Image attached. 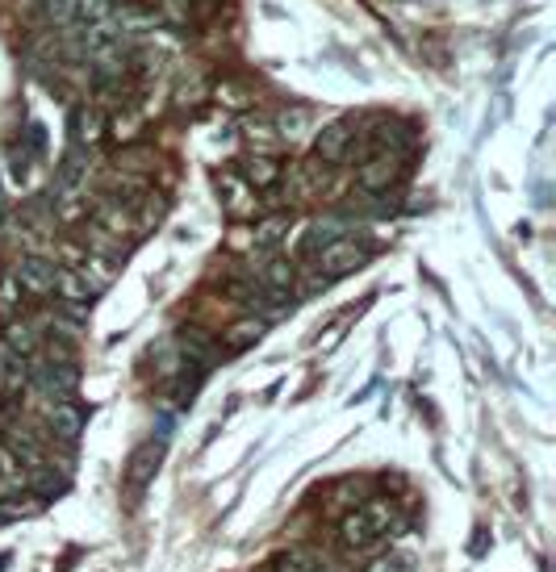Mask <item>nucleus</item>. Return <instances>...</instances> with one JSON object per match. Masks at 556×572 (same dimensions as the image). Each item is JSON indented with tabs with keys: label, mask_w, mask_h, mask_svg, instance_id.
I'll return each instance as SVG.
<instances>
[{
	"label": "nucleus",
	"mask_w": 556,
	"mask_h": 572,
	"mask_svg": "<svg viewBox=\"0 0 556 572\" xmlns=\"http://www.w3.org/2000/svg\"><path fill=\"white\" fill-rule=\"evenodd\" d=\"M281 176H285L281 163L268 159V155H256V159L247 163V172H243V180L256 188V193H268V188H276V184H281Z\"/></svg>",
	"instance_id": "nucleus-13"
},
{
	"label": "nucleus",
	"mask_w": 556,
	"mask_h": 572,
	"mask_svg": "<svg viewBox=\"0 0 556 572\" xmlns=\"http://www.w3.org/2000/svg\"><path fill=\"white\" fill-rule=\"evenodd\" d=\"M268 568L272 572H322V556L310 552V547H285V552L272 556Z\"/></svg>",
	"instance_id": "nucleus-12"
},
{
	"label": "nucleus",
	"mask_w": 556,
	"mask_h": 572,
	"mask_svg": "<svg viewBox=\"0 0 556 572\" xmlns=\"http://www.w3.org/2000/svg\"><path fill=\"white\" fill-rule=\"evenodd\" d=\"M13 280L21 293L30 297H55V280H59V264L51 255H21V264L13 268Z\"/></svg>",
	"instance_id": "nucleus-3"
},
{
	"label": "nucleus",
	"mask_w": 556,
	"mask_h": 572,
	"mask_svg": "<svg viewBox=\"0 0 556 572\" xmlns=\"http://www.w3.org/2000/svg\"><path fill=\"white\" fill-rule=\"evenodd\" d=\"M310 126V113L306 109H293V113H281V134L285 138H297V130Z\"/></svg>",
	"instance_id": "nucleus-17"
},
{
	"label": "nucleus",
	"mask_w": 556,
	"mask_h": 572,
	"mask_svg": "<svg viewBox=\"0 0 556 572\" xmlns=\"http://www.w3.org/2000/svg\"><path fill=\"white\" fill-rule=\"evenodd\" d=\"M373 243H364V238H335V243H327L318 255H314V268H318V276L322 280H339V276H347V272H356V268H364L368 259H373Z\"/></svg>",
	"instance_id": "nucleus-1"
},
{
	"label": "nucleus",
	"mask_w": 556,
	"mask_h": 572,
	"mask_svg": "<svg viewBox=\"0 0 556 572\" xmlns=\"http://www.w3.org/2000/svg\"><path fill=\"white\" fill-rule=\"evenodd\" d=\"M347 234V222L339 218V213H327V218H318L310 230H306V238H301V259H314L327 243H335V238H343Z\"/></svg>",
	"instance_id": "nucleus-8"
},
{
	"label": "nucleus",
	"mask_w": 556,
	"mask_h": 572,
	"mask_svg": "<svg viewBox=\"0 0 556 572\" xmlns=\"http://www.w3.org/2000/svg\"><path fill=\"white\" fill-rule=\"evenodd\" d=\"M159 456H164V447H159V443H147V447H138V456L130 460V489H143V485L151 481V472H155Z\"/></svg>",
	"instance_id": "nucleus-14"
},
{
	"label": "nucleus",
	"mask_w": 556,
	"mask_h": 572,
	"mask_svg": "<svg viewBox=\"0 0 556 572\" xmlns=\"http://www.w3.org/2000/svg\"><path fill=\"white\" fill-rule=\"evenodd\" d=\"M218 193H222V205H226V213L235 222H243V218H251V213H256V188H251L239 172H222L218 176Z\"/></svg>",
	"instance_id": "nucleus-6"
},
{
	"label": "nucleus",
	"mask_w": 556,
	"mask_h": 572,
	"mask_svg": "<svg viewBox=\"0 0 556 572\" xmlns=\"http://www.w3.org/2000/svg\"><path fill=\"white\" fill-rule=\"evenodd\" d=\"M256 572H272V568H256Z\"/></svg>",
	"instance_id": "nucleus-18"
},
{
	"label": "nucleus",
	"mask_w": 556,
	"mask_h": 572,
	"mask_svg": "<svg viewBox=\"0 0 556 572\" xmlns=\"http://www.w3.org/2000/svg\"><path fill=\"white\" fill-rule=\"evenodd\" d=\"M76 272L84 276V284H88V293H92V297H101V293L109 289V284L118 280V264H113V259H101V255H84Z\"/></svg>",
	"instance_id": "nucleus-10"
},
{
	"label": "nucleus",
	"mask_w": 556,
	"mask_h": 572,
	"mask_svg": "<svg viewBox=\"0 0 556 572\" xmlns=\"http://www.w3.org/2000/svg\"><path fill=\"white\" fill-rule=\"evenodd\" d=\"M42 13H46V21H51V26L67 30V26H72V21L80 17V0H42Z\"/></svg>",
	"instance_id": "nucleus-15"
},
{
	"label": "nucleus",
	"mask_w": 556,
	"mask_h": 572,
	"mask_svg": "<svg viewBox=\"0 0 556 572\" xmlns=\"http://www.w3.org/2000/svg\"><path fill=\"white\" fill-rule=\"evenodd\" d=\"M72 130H76V147H97L101 142V134H105V113L97 109V105H84V109H76V117H72Z\"/></svg>",
	"instance_id": "nucleus-11"
},
{
	"label": "nucleus",
	"mask_w": 556,
	"mask_h": 572,
	"mask_svg": "<svg viewBox=\"0 0 556 572\" xmlns=\"http://www.w3.org/2000/svg\"><path fill=\"white\" fill-rule=\"evenodd\" d=\"M339 543L347 547V552H377V547L385 543V535H377L373 531V522L364 518V510H347L343 518H339Z\"/></svg>",
	"instance_id": "nucleus-5"
},
{
	"label": "nucleus",
	"mask_w": 556,
	"mask_h": 572,
	"mask_svg": "<svg viewBox=\"0 0 556 572\" xmlns=\"http://www.w3.org/2000/svg\"><path fill=\"white\" fill-rule=\"evenodd\" d=\"M264 330H268V322H264V318H256V314L243 318V322H235V326H230L226 335L218 339V343H222V355H239V351H247L251 343H260Z\"/></svg>",
	"instance_id": "nucleus-9"
},
{
	"label": "nucleus",
	"mask_w": 556,
	"mask_h": 572,
	"mask_svg": "<svg viewBox=\"0 0 556 572\" xmlns=\"http://www.w3.org/2000/svg\"><path fill=\"white\" fill-rule=\"evenodd\" d=\"M406 176V159L393 151H364V163L356 172V184L364 197H389Z\"/></svg>",
	"instance_id": "nucleus-2"
},
{
	"label": "nucleus",
	"mask_w": 556,
	"mask_h": 572,
	"mask_svg": "<svg viewBox=\"0 0 556 572\" xmlns=\"http://www.w3.org/2000/svg\"><path fill=\"white\" fill-rule=\"evenodd\" d=\"M352 142H356V122H331L314 138V159L318 163H343L352 155Z\"/></svg>",
	"instance_id": "nucleus-7"
},
{
	"label": "nucleus",
	"mask_w": 556,
	"mask_h": 572,
	"mask_svg": "<svg viewBox=\"0 0 556 572\" xmlns=\"http://www.w3.org/2000/svg\"><path fill=\"white\" fill-rule=\"evenodd\" d=\"M393 514H398V510H393L389 497H368L364 518L373 522V531H377V535H389V527H393Z\"/></svg>",
	"instance_id": "nucleus-16"
},
{
	"label": "nucleus",
	"mask_w": 556,
	"mask_h": 572,
	"mask_svg": "<svg viewBox=\"0 0 556 572\" xmlns=\"http://www.w3.org/2000/svg\"><path fill=\"white\" fill-rule=\"evenodd\" d=\"M80 431H84V405H76V397L46 405V435H51V443L76 447Z\"/></svg>",
	"instance_id": "nucleus-4"
}]
</instances>
